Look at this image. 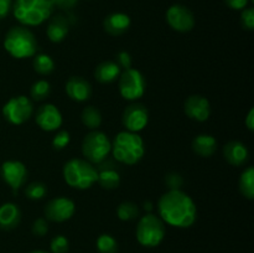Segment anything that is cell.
Listing matches in <instances>:
<instances>
[{
  "instance_id": "obj_1",
  "label": "cell",
  "mask_w": 254,
  "mask_h": 253,
  "mask_svg": "<svg viewBox=\"0 0 254 253\" xmlns=\"http://www.w3.org/2000/svg\"><path fill=\"white\" fill-rule=\"evenodd\" d=\"M159 217L164 223L176 228H189L196 222L197 206L183 190H169L158 201Z\"/></svg>"
},
{
  "instance_id": "obj_2",
  "label": "cell",
  "mask_w": 254,
  "mask_h": 253,
  "mask_svg": "<svg viewBox=\"0 0 254 253\" xmlns=\"http://www.w3.org/2000/svg\"><path fill=\"white\" fill-rule=\"evenodd\" d=\"M113 158L124 165H135L145 155V143L139 133L122 130L112 141Z\"/></svg>"
},
{
  "instance_id": "obj_3",
  "label": "cell",
  "mask_w": 254,
  "mask_h": 253,
  "mask_svg": "<svg viewBox=\"0 0 254 253\" xmlns=\"http://www.w3.org/2000/svg\"><path fill=\"white\" fill-rule=\"evenodd\" d=\"M51 0H15L12 1V15L22 26H39L54 14Z\"/></svg>"
},
{
  "instance_id": "obj_4",
  "label": "cell",
  "mask_w": 254,
  "mask_h": 253,
  "mask_svg": "<svg viewBox=\"0 0 254 253\" xmlns=\"http://www.w3.org/2000/svg\"><path fill=\"white\" fill-rule=\"evenodd\" d=\"M4 49L11 57L17 60L34 57L37 51V40L34 32L26 26H14L4 37Z\"/></svg>"
},
{
  "instance_id": "obj_5",
  "label": "cell",
  "mask_w": 254,
  "mask_h": 253,
  "mask_svg": "<svg viewBox=\"0 0 254 253\" xmlns=\"http://www.w3.org/2000/svg\"><path fill=\"white\" fill-rule=\"evenodd\" d=\"M67 185L76 190H88L98 179V170L86 159L73 158L66 161L62 169Z\"/></svg>"
},
{
  "instance_id": "obj_6",
  "label": "cell",
  "mask_w": 254,
  "mask_h": 253,
  "mask_svg": "<svg viewBox=\"0 0 254 253\" xmlns=\"http://www.w3.org/2000/svg\"><path fill=\"white\" fill-rule=\"evenodd\" d=\"M165 223L159 216L154 213H146L139 218L135 228V236L138 242L144 247H158L165 238Z\"/></svg>"
},
{
  "instance_id": "obj_7",
  "label": "cell",
  "mask_w": 254,
  "mask_h": 253,
  "mask_svg": "<svg viewBox=\"0 0 254 253\" xmlns=\"http://www.w3.org/2000/svg\"><path fill=\"white\" fill-rule=\"evenodd\" d=\"M84 159L91 164H101L106 160L112 150V141L106 133L101 130H91L83 138L81 146Z\"/></svg>"
},
{
  "instance_id": "obj_8",
  "label": "cell",
  "mask_w": 254,
  "mask_h": 253,
  "mask_svg": "<svg viewBox=\"0 0 254 253\" xmlns=\"http://www.w3.org/2000/svg\"><path fill=\"white\" fill-rule=\"evenodd\" d=\"M119 93L126 101L135 102L144 96L146 81L144 74L136 68L124 69L119 76Z\"/></svg>"
},
{
  "instance_id": "obj_9",
  "label": "cell",
  "mask_w": 254,
  "mask_h": 253,
  "mask_svg": "<svg viewBox=\"0 0 254 253\" xmlns=\"http://www.w3.org/2000/svg\"><path fill=\"white\" fill-rule=\"evenodd\" d=\"M34 114V104L26 96L11 97L2 106V117L12 126H21Z\"/></svg>"
},
{
  "instance_id": "obj_10",
  "label": "cell",
  "mask_w": 254,
  "mask_h": 253,
  "mask_svg": "<svg viewBox=\"0 0 254 253\" xmlns=\"http://www.w3.org/2000/svg\"><path fill=\"white\" fill-rule=\"evenodd\" d=\"M74 212H76V203L73 202V200L64 196L51 198L44 208L45 218L57 223L68 221L74 215Z\"/></svg>"
},
{
  "instance_id": "obj_11",
  "label": "cell",
  "mask_w": 254,
  "mask_h": 253,
  "mask_svg": "<svg viewBox=\"0 0 254 253\" xmlns=\"http://www.w3.org/2000/svg\"><path fill=\"white\" fill-rule=\"evenodd\" d=\"M0 175H1L4 183L11 188L12 192L16 193L17 190L26 184V165L22 161L15 160V159L5 160L0 166Z\"/></svg>"
},
{
  "instance_id": "obj_12",
  "label": "cell",
  "mask_w": 254,
  "mask_h": 253,
  "mask_svg": "<svg viewBox=\"0 0 254 253\" xmlns=\"http://www.w3.org/2000/svg\"><path fill=\"white\" fill-rule=\"evenodd\" d=\"M149 123V112L144 104L134 102L124 109L122 114V124L126 130L139 133L146 128Z\"/></svg>"
},
{
  "instance_id": "obj_13",
  "label": "cell",
  "mask_w": 254,
  "mask_h": 253,
  "mask_svg": "<svg viewBox=\"0 0 254 253\" xmlns=\"http://www.w3.org/2000/svg\"><path fill=\"white\" fill-rule=\"evenodd\" d=\"M165 17L169 26L178 32H189L195 27V16L185 5H171L166 10Z\"/></svg>"
},
{
  "instance_id": "obj_14",
  "label": "cell",
  "mask_w": 254,
  "mask_h": 253,
  "mask_svg": "<svg viewBox=\"0 0 254 253\" xmlns=\"http://www.w3.org/2000/svg\"><path fill=\"white\" fill-rule=\"evenodd\" d=\"M35 121L40 129L45 131H56L64 123L61 111L52 103H45L37 108Z\"/></svg>"
},
{
  "instance_id": "obj_15",
  "label": "cell",
  "mask_w": 254,
  "mask_h": 253,
  "mask_svg": "<svg viewBox=\"0 0 254 253\" xmlns=\"http://www.w3.org/2000/svg\"><path fill=\"white\" fill-rule=\"evenodd\" d=\"M184 112L192 121L206 122L211 116V103L205 96L191 94L184 103Z\"/></svg>"
},
{
  "instance_id": "obj_16",
  "label": "cell",
  "mask_w": 254,
  "mask_h": 253,
  "mask_svg": "<svg viewBox=\"0 0 254 253\" xmlns=\"http://www.w3.org/2000/svg\"><path fill=\"white\" fill-rule=\"evenodd\" d=\"M64 91L72 101L82 103L91 98L93 89L92 84L86 78L81 76H72L67 79Z\"/></svg>"
},
{
  "instance_id": "obj_17",
  "label": "cell",
  "mask_w": 254,
  "mask_h": 253,
  "mask_svg": "<svg viewBox=\"0 0 254 253\" xmlns=\"http://www.w3.org/2000/svg\"><path fill=\"white\" fill-rule=\"evenodd\" d=\"M131 25V19L128 14L122 11L112 12L103 20L104 31L111 36H121L126 34Z\"/></svg>"
},
{
  "instance_id": "obj_18",
  "label": "cell",
  "mask_w": 254,
  "mask_h": 253,
  "mask_svg": "<svg viewBox=\"0 0 254 253\" xmlns=\"http://www.w3.org/2000/svg\"><path fill=\"white\" fill-rule=\"evenodd\" d=\"M223 158L230 165L242 166L250 158V150L242 141L231 140L223 146Z\"/></svg>"
},
{
  "instance_id": "obj_19",
  "label": "cell",
  "mask_w": 254,
  "mask_h": 253,
  "mask_svg": "<svg viewBox=\"0 0 254 253\" xmlns=\"http://www.w3.org/2000/svg\"><path fill=\"white\" fill-rule=\"evenodd\" d=\"M46 27V35L49 40L54 44L62 42L69 31V22L64 15L57 14L50 17Z\"/></svg>"
},
{
  "instance_id": "obj_20",
  "label": "cell",
  "mask_w": 254,
  "mask_h": 253,
  "mask_svg": "<svg viewBox=\"0 0 254 253\" xmlns=\"http://www.w3.org/2000/svg\"><path fill=\"white\" fill-rule=\"evenodd\" d=\"M21 221V211L16 203L5 202L0 206V228L11 231L19 226Z\"/></svg>"
},
{
  "instance_id": "obj_21",
  "label": "cell",
  "mask_w": 254,
  "mask_h": 253,
  "mask_svg": "<svg viewBox=\"0 0 254 253\" xmlns=\"http://www.w3.org/2000/svg\"><path fill=\"white\" fill-rule=\"evenodd\" d=\"M191 148L201 158H211L217 150V140L211 134H198L192 140Z\"/></svg>"
},
{
  "instance_id": "obj_22",
  "label": "cell",
  "mask_w": 254,
  "mask_h": 253,
  "mask_svg": "<svg viewBox=\"0 0 254 253\" xmlns=\"http://www.w3.org/2000/svg\"><path fill=\"white\" fill-rule=\"evenodd\" d=\"M122 73V69L114 61H103L94 69V77L102 84L116 82Z\"/></svg>"
},
{
  "instance_id": "obj_23",
  "label": "cell",
  "mask_w": 254,
  "mask_h": 253,
  "mask_svg": "<svg viewBox=\"0 0 254 253\" xmlns=\"http://www.w3.org/2000/svg\"><path fill=\"white\" fill-rule=\"evenodd\" d=\"M238 188H240L241 193L247 200H253L254 198V168L248 166L242 171L238 181Z\"/></svg>"
},
{
  "instance_id": "obj_24",
  "label": "cell",
  "mask_w": 254,
  "mask_h": 253,
  "mask_svg": "<svg viewBox=\"0 0 254 253\" xmlns=\"http://www.w3.org/2000/svg\"><path fill=\"white\" fill-rule=\"evenodd\" d=\"M81 121L83 126H87L89 130H97L102 126L103 118H102L101 111L97 107L87 106L82 109Z\"/></svg>"
},
{
  "instance_id": "obj_25",
  "label": "cell",
  "mask_w": 254,
  "mask_h": 253,
  "mask_svg": "<svg viewBox=\"0 0 254 253\" xmlns=\"http://www.w3.org/2000/svg\"><path fill=\"white\" fill-rule=\"evenodd\" d=\"M97 183L106 190H114L121 185V175L114 168L101 169L98 170Z\"/></svg>"
},
{
  "instance_id": "obj_26",
  "label": "cell",
  "mask_w": 254,
  "mask_h": 253,
  "mask_svg": "<svg viewBox=\"0 0 254 253\" xmlns=\"http://www.w3.org/2000/svg\"><path fill=\"white\" fill-rule=\"evenodd\" d=\"M32 66L35 72H37L41 76H47L52 73L55 69V61L50 55L47 54H37L32 60Z\"/></svg>"
},
{
  "instance_id": "obj_27",
  "label": "cell",
  "mask_w": 254,
  "mask_h": 253,
  "mask_svg": "<svg viewBox=\"0 0 254 253\" xmlns=\"http://www.w3.org/2000/svg\"><path fill=\"white\" fill-rule=\"evenodd\" d=\"M139 215H140V210H139L138 205L131 201H123L117 207V216L119 220L126 221V222L135 220L139 217Z\"/></svg>"
},
{
  "instance_id": "obj_28",
  "label": "cell",
  "mask_w": 254,
  "mask_h": 253,
  "mask_svg": "<svg viewBox=\"0 0 254 253\" xmlns=\"http://www.w3.org/2000/svg\"><path fill=\"white\" fill-rule=\"evenodd\" d=\"M51 93V84L46 79H37L32 83L30 89V96L34 101L41 102L45 101Z\"/></svg>"
},
{
  "instance_id": "obj_29",
  "label": "cell",
  "mask_w": 254,
  "mask_h": 253,
  "mask_svg": "<svg viewBox=\"0 0 254 253\" xmlns=\"http://www.w3.org/2000/svg\"><path fill=\"white\" fill-rule=\"evenodd\" d=\"M97 250L99 253H117L118 252V242L116 238L108 233H103L96 241Z\"/></svg>"
},
{
  "instance_id": "obj_30",
  "label": "cell",
  "mask_w": 254,
  "mask_h": 253,
  "mask_svg": "<svg viewBox=\"0 0 254 253\" xmlns=\"http://www.w3.org/2000/svg\"><path fill=\"white\" fill-rule=\"evenodd\" d=\"M47 193V186L46 184L41 183V181H34V183L29 184L25 188V196L30 200H41L46 196Z\"/></svg>"
},
{
  "instance_id": "obj_31",
  "label": "cell",
  "mask_w": 254,
  "mask_h": 253,
  "mask_svg": "<svg viewBox=\"0 0 254 253\" xmlns=\"http://www.w3.org/2000/svg\"><path fill=\"white\" fill-rule=\"evenodd\" d=\"M69 141H71V135H69L68 131L62 129V130H59L55 134V136L52 138L51 144L52 148H54L55 150H64V148L68 146Z\"/></svg>"
},
{
  "instance_id": "obj_32",
  "label": "cell",
  "mask_w": 254,
  "mask_h": 253,
  "mask_svg": "<svg viewBox=\"0 0 254 253\" xmlns=\"http://www.w3.org/2000/svg\"><path fill=\"white\" fill-rule=\"evenodd\" d=\"M50 248H51L52 253H67L69 250V242L67 237L62 235H57L51 240Z\"/></svg>"
},
{
  "instance_id": "obj_33",
  "label": "cell",
  "mask_w": 254,
  "mask_h": 253,
  "mask_svg": "<svg viewBox=\"0 0 254 253\" xmlns=\"http://www.w3.org/2000/svg\"><path fill=\"white\" fill-rule=\"evenodd\" d=\"M241 24L243 29L252 31L254 30V9L253 7H246L241 10Z\"/></svg>"
},
{
  "instance_id": "obj_34",
  "label": "cell",
  "mask_w": 254,
  "mask_h": 253,
  "mask_svg": "<svg viewBox=\"0 0 254 253\" xmlns=\"http://www.w3.org/2000/svg\"><path fill=\"white\" fill-rule=\"evenodd\" d=\"M31 231L35 236H37V237H44L45 235H47V232H49V222H47L46 218H36V220L32 222Z\"/></svg>"
},
{
  "instance_id": "obj_35",
  "label": "cell",
  "mask_w": 254,
  "mask_h": 253,
  "mask_svg": "<svg viewBox=\"0 0 254 253\" xmlns=\"http://www.w3.org/2000/svg\"><path fill=\"white\" fill-rule=\"evenodd\" d=\"M165 184L168 185L169 190H181V185L184 184V179L180 174L175 173H169L165 176Z\"/></svg>"
},
{
  "instance_id": "obj_36",
  "label": "cell",
  "mask_w": 254,
  "mask_h": 253,
  "mask_svg": "<svg viewBox=\"0 0 254 253\" xmlns=\"http://www.w3.org/2000/svg\"><path fill=\"white\" fill-rule=\"evenodd\" d=\"M116 62L119 66V68L128 69L131 68V64H133V59H131V55L128 51H119L116 56Z\"/></svg>"
},
{
  "instance_id": "obj_37",
  "label": "cell",
  "mask_w": 254,
  "mask_h": 253,
  "mask_svg": "<svg viewBox=\"0 0 254 253\" xmlns=\"http://www.w3.org/2000/svg\"><path fill=\"white\" fill-rule=\"evenodd\" d=\"M51 1L54 7L67 11V10L73 9L77 5V2H78V0H51Z\"/></svg>"
},
{
  "instance_id": "obj_38",
  "label": "cell",
  "mask_w": 254,
  "mask_h": 253,
  "mask_svg": "<svg viewBox=\"0 0 254 253\" xmlns=\"http://www.w3.org/2000/svg\"><path fill=\"white\" fill-rule=\"evenodd\" d=\"M223 1H225V4L227 5L230 9L241 11V10L246 9V7L248 6L251 0H223Z\"/></svg>"
},
{
  "instance_id": "obj_39",
  "label": "cell",
  "mask_w": 254,
  "mask_h": 253,
  "mask_svg": "<svg viewBox=\"0 0 254 253\" xmlns=\"http://www.w3.org/2000/svg\"><path fill=\"white\" fill-rule=\"evenodd\" d=\"M12 0H0V20L6 17L11 11Z\"/></svg>"
},
{
  "instance_id": "obj_40",
  "label": "cell",
  "mask_w": 254,
  "mask_h": 253,
  "mask_svg": "<svg viewBox=\"0 0 254 253\" xmlns=\"http://www.w3.org/2000/svg\"><path fill=\"white\" fill-rule=\"evenodd\" d=\"M245 124H246V126H247L248 130L250 131L254 130V108H251L250 111H248L247 117H246Z\"/></svg>"
},
{
  "instance_id": "obj_41",
  "label": "cell",
  "mask_w": 254,
  "mask_h": 253,
  "mask_svg": "<svg viewBox=\"0 0 254 253\" xmlns=\"http://www.w3.org/2000/svg\"><path fill=\"white\" fill-rule=\"evenodd\" d=\"M143 208L144 211H146L148 213H151V211L154 210V205L151 201H145V202L143 203Z\"/></svg>"
},
{
  "instance_id": "obj_42",
  "label": "cell",
  "mask_w": 254,
  "mask_h": 253,
  "mask_svg": "<svg viewBox=\"0 0 254 253\" xmlns=\"http://www.w3.org/2000/svg\"><path fill=\"white\" fill-rule=\"evenodd\" d=\"M30 253H49V252H46V251L37 250V251H32V252H30Z\"/></svg>"
},
{
  "instance_id": "obj_43",
  "label": "cell",
  "mask_w": 254,
  "mask_h": 253,
  "mask_svg": "<svg viewBox=\"0 0 254 253\" xmlns=\"http://www.w3.org/2000/svg\"><path fill=\"white\" fill-rule=\"evenodd\" d=\"M251 1H252V2H253V1H254V0H251Z\"/></svg>"
}]
</instances>
